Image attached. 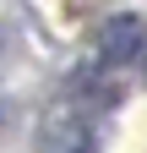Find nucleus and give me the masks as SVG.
I'll list each match as a JSON object with an SVG mask.
<instances>
[{
    "instance_id": "obj_1",
    "label": "nucleus",
    "mask_w": 147,
    "mask_h": 153,
    "mask_svg": "<svg viewBox=\"0 0 147 153\" xmlns=\"http://www.w3.org/2000/svg\"><path fill=\"white\" fill-rule=\"evenodd\" d=\"M142 44H147V27H142V16H136V11L109 16L104 33H98V55H104V60H136Z\"/></svg>"
}]
</instances>
